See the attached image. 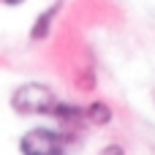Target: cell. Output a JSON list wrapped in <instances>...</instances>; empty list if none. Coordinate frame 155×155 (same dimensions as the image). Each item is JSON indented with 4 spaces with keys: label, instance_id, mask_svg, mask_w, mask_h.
<instances>
[{
    "label": "cell",
    "instance_id": "8992f818",
    "mask_svg": "<svg viewBox=\"0 0 155 155\" xmlns=\"http://www.w3.org/2000/svg\"><path fill=\"white\" fill-rule=\"evenodd\" d=\"M98 155H125V147L120 144V142H109V144H104Z\"/></svg>",
    "mask_w": 155,
    "mask_h": 155
},
{
    "label": "cell",
    "instance_id": "277c9868",
    "mask_svg": "<svg viewBox=\"0 0 155 155\" xmlns=\"http://www.w3.org/2000/svg\"><path fill=\"white\" fill-rule=\"evenodd\" d=\"M49 117H54V120H57L60 125H65V128H79V125H84V106L57 98V104H54V109H52Z\"/></svg>",
    "mask_w": 155,
    "mask_h": 155
},
{
    "label": "cell",
    "instance_id": "52a82bcc",
    "mask_svg": "<svg viewBox=\"0 0 155 155\" xmlns=\"http://www.w3.org/2000/svg\"><path fill=\"white\" fill-rule=\"evenodd\" d=\"M0 3H3V5H22L25 0H0Z\"/></svg>",
    "mask_w": 155,
    "mask_h": 155
},
{
    "label": "cell",
    "instance_id": "6da1fadb",
    "mask_svg": "<svg viewBox=\"0 0 155 155\" xmlns=\"http://www.w3.org/2000/svg\"><path fill=\"white\" fill-rule=\"evenodd\" d=\"M8 104L19 117H49L57 104V95L46 82H25L11 90Z\"/></svg>",
    "mask_w": 155,
    "mask_h": 155
},
{
    "label": "cell",
    "instance_id": "5b68a950",
    "mask_svg": "<svg viewBox=\"0 0 155 155\" xmlns=\"http://www.w3.org/2000/svg\"><path fill=\"white\" fill-rule=\"evenodd\" d=\"M112 120H114V112H112V106H109L106 101H90V104L84 106V123L104 128V125H109Z\"/></svg>",
    "mask_w": 155,
    "mask_h": 155
},
{
    "label": "cell",
    "instance_id": "7a4b0ae2",
    "mask_svg": "<svg viewBox=\"0 0 155 155\" xmlns=\"http://www.w3.org/2000/svg\"><path fill=\"white\" fill-rule=\"evenodd\" d=\"M19 155H65L68 136L52 125H33L19 136Z\"/></svg>",
    "mask_w": 155,
    "mask_h": 155
},
{
    "label": "cell",
    "instance_id": "3957f363",
    "mask_svg": "<svg viewBox=\"0 0 155 155\" xmlns=\"http://www.w3.org/2000/svg\"><path fill=\"white\" fill-rule=\"evenodd\" d=\"M60 8H63V3L57 0V3H52L49 8L38 11V16H35L33 25H30V41H33V44H41V41L49 38V33H52V27H54V19H57Z\"/></svg>",
    "mask_w": 155,
    "mask_h": 155
}]
</instances>
